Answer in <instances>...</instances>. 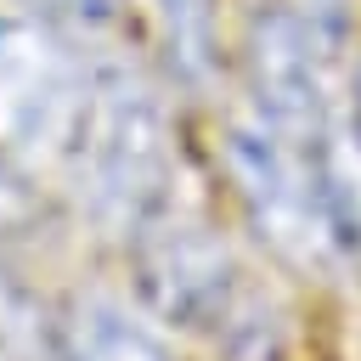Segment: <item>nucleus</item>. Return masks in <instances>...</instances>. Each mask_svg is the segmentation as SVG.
Listing matches in <instances>:
<instances>
[{"label": "nucleus", "instance_id": "f257e3e1", "mask_svg": "<svg viewBox=\"0 0 361 361\" xmlns=\"http://www.w3.org/2000/svg\"><path fill=\"white\" fill-rule=\"evenodd\" d=\"M226 169L237 180L248 220L259 226V237L276 254H288L299 265H333V259L355 254V243L333 209L327 141H299V135L265 130L259 118H243L226 141Z\"/></svg>", "mask_w": 361, "mask_h": 361}, {"label": "nucleus", "instance_id": "f03ea898", "mask_svg": "<svg viewBox=\"0 0 361 361\" xmlns=\"http://www.w3.org/2000/svg\"><path fill=\"white\" fill-rule=\"evenodd\" d=\"M68 164L79 175V186L90 192V203L124 226H141L169 192V152H164V124L152 96L118 73L102 68L90 73V102L85 118L73 130Z\"/></svg>", "mask_w": 361, "mask_h": 361}, {"label": "nucleus", "instance_id": "7ed1b4c3", "mask_svg": "<svg viewBox=\"0 0 361 361\" xmlns=\"http://www.w3.org/2000/svg\"><path fill=\"white\" fill-rule=\"evenodd\" d=\"M85 102V62L45 23L0 11V164L68 158Z\"/></svg>", "mask_w": 361, "mask_h": 361}, {"label": "nucleus", "instance_id": "20e7f679", "mask_svg": "<svg viewBox=\"0 0 361 361\" xmlns=\"http://www.w3.org/2000/svg\"><path fill=\"white\" fill-rule=\"evenodd\" d=\"M130 237H135L141 288H147V299H152L169 322L203 327V333L254 327V322L243 316L237 265H231V254L209 237L203 220H186V214L169 209V197H164L141 226H130Z\"/></svg>", "mask_w": 361, "mask_h": 361}, {"label": "nucleus", "instance_id": "39448f33", "mask_svg": "<svg viewBox=\"0 0 361 361\" xmlns=\"http://www.w3.org/2000/svg\"><path fill=\"white\" fill-rule=\"evenodd\" d=\"M51 361H169L152 333H141L118 305L107 299H79L56 322V350Z\"/></svg>", "mask_w": 361, "mask_h": 361}, {"label": "nucleus", "instance_id": "423d86ee", "mask_svg": "<svg viewBox=\"0 0 361 361\" xmlns=\"http://www.w3.org/2000/svg\"><path fill=\"white\" fill-rule=\"evenodd\" d=\"M169 68L186 85H203L220 56V0H158Z\"/></svg>", "mask_w": 361, "mask_h": 361}, {"label": "nucleus", "instance_id": "0eeeda50", "mask_svg": "<svg viewBox=\"0 0 361 361\" xmlns=\"http://www.w3.org/2000/svg\"><path fill=\"white\" fill-rule=\"evenodd\" d=\"M51 350H56V322H45L34 293L0 271V361H51Z\"/></svg>", "mask_w": 361, "mask_h": 361}, {"label": "nucleus", "instance_id": "6e6552de", "mask_svg": "<svg viewBox=\"0 0 361 361\" xmlns=\"http://www.w3.org/2000/svg\"><path fill=\"white\" fill-rule=\"evenodd\" d=\"M23 6H34L39 17H56V23L102 28V23H113V17H118V6H124V0H23Z\"/></svg>", "mask_w": 361, "mask_h": 361}]
</instances>
